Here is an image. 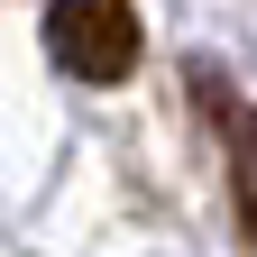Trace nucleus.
Masks as SVG:
<instances>
[{
    "mask_svg": "<svg viewBox=\"0 0 257 257\" xmlns=\"http://www.w3.org/2000/svg\"><path fill=\"white\" fill-rule=\"evenodd\" d=\"M46 46H55V64L74 83H119L147 37H138V10L128 0H55L46 10Z\"/></svg>",
    "mask_w": 257,
    "mask_h": 257,
    "instance_id": "f257e3e1",
    "label": "nucleus"
},
{
    "mask_svg": "<svg viewBox=\"0 0 257 257\" xmlns=\"http://www.w3.org/2000/svg\"><path fill=\"white\" fill-rule=\"evenodd\" d=\"M230 193H239V230L257 248V110L230 119Z\"/></svg>",
    "mask_w": 257,
    "mask_h": 257,
    "instance_id": "f03ea898",
    "label": "nucleus"
}]
</instances>
